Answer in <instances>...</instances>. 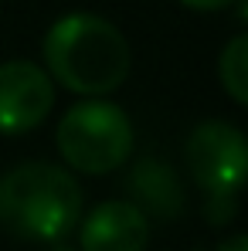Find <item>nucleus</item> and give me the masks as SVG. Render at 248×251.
<instances>
[{
  "label": "nucleus",
  "instance_id": "nucleus-1",
  "mask_svg": "<svg viewBox=\"0 0 248 251\" xmlns=\"http://www.w3.org/2000/svg\"><path fill=\"white\" fill-rule=\"evenodd\" d=\"M48 78L85 99H102L129 78V41L123 31L99 14H65L44 34Z\"/></svg>",
  "mask_w": 248,
  "mask_h": 251
},
{
  "label": "nucleus",
  "instance_id": "nucleus-2",
  "mask_svg": "<svg viewBox=\"0 0 248 251\" xmlns=\"http://www.w3.org/2000/svg\"><path fill=\"white\" fill-rule=\"evenodd\" d=\"M82 221V187L65 167L21 163L0 176V227L24 241H61Z\"/></svg>",
  "mask_w": 248,
  "mask_h": 251
},
{
  "label": "nucleus",
  "instance_id": "nucleus-3",
  "mask_svg": "<svg viewBox=\"0 0 248 251\" xmlns=\"http://www.w3.org/2000/svg\"><path fill=\"white\" fill-rule=\"evenodd\" d=\"M58 153L79 173L102 176L133 156V123L116 102L85 99L58 123Z\"/></svg>",
  "mask_w": 248,
  "mask_h": 251
},
{
  "label": "nucleus",
  "instance_id": "nucleus-4",
  "mask_svg": "<svg viewBox=\"0 0 248 251\" xmlns=\"http://www.w3.org/2000/svg\"><path fill=\"white\" fill-rule=\"evenodd\" d=\"M184 163L194 183L204 190V201H238V194L248 187V136L231 123L207 119L191 129L184 143Z\"/></svg>",
  "mask_w": 248,
  "mask_h": 251
},
{
  "label": "nucleus",
  "instance_id": "nucleus-5",
  "mask_svg": "<svg viewBox=\"0 0 248 251\" xmlns=\"http://www.w3.org/2000/svg\"><path fill=\"white\" fill-rule=\"evenodd\" d=\"M55 105V82L34 61H3L0 65V132L24 136L48 119Z\"/></svg>",
  "mask_w": 248,
  "mask_h": 251
},
{
  "label": "nucleus",
  "instance_id": "nucleus-6",
  "mask_svg": "<svg viewBox=\"0 0 248 251\" xmlns=\"http://www.w3.org/2000/svg\"><path fill=\"white\" fill-rule=\"evenodd\" d=\"M150 221L129 201H106L79 221V251H143Z\"/></svg>",
  "mask_w": 248,
  "mask_h": 251
},
{
  "label": "nucleus",
  "instance_id": "nucleus-7",
  "mask_svg": "<svg viewBox=\"0 0 248 251\" xmlns=\"http://www.w3.org/2000/svg\"><path fill=\"white\" fill-rule=\"evenodd\" d=\"M126 190H129V204L143 210V217H160V221H177L187 207V194L184 183L173 170L157 156H143L136 160L129 176H126Z\"/></svg>",
  "mask_w": 248,
  "mask_h": 251
},
{
  "label": "nucleus",
  "instance_id": "nucleus-8",
  "mask_svg": "<svg viewBox=\"0 0 248 251\" xmlns=\"http://www.w3.org/2000/svg\"><path fill=\"white\" fill-rule=\"evenodd\" d=\"M218 82L221 88L248 109V31L235 34L218 54Z\"/></svg>",
  "mask_w": 248,
  "mask_h": 251
},
{
  "label": "nucleus",
  "instance_id": "nucleus-9",
  "mask_svg": "<svg viewBox=\"0 0 248 251\" xmlns=\"http://www.w3.org/2000/svg\"><path fill=\"white\" fill-rule=\"evenodd\" d=\"M238 210V201H224V197H211L204 201V217L207 224H228Z\"/></svg>",
  "mask_w": 248,
  "mask_h": 251
},
{
  "label": "nucleus",
  "instance_id": "nucleus-10",
  "mask_svg": "<svg viewBox=\"0 0 248 251\" xmlns=\"http://www.w3.org/2000/svg\"><path fill=\"white\" fill-rule=\"evenodd\" d=\"M177 3L187 7V10H197V14H218V10L231 7L235 0H177Z\"/></svg>",
  "mask_w": 248,
  "mask_h": 251
},
{
  "label": "nucleus",
  "instance_id": "nucleus-11",
  "mask_svg": "<svg viewBox=\"0 0 248 251\" xmlns=\"http://www.w3.org/2000/svg\"><path fill=\"white\" fill-rule=\"evenodd\" d=\"M214 251H248V234H235V238L221 241Z\"/></svg>",
  "mask_w": 248,
  "mask_h": 251
},
{
  "label": "nucleus",
  "instance_id": "nucleus-12",
  "mask_svg": "<svg viewBox=\"0 0 248 251\" xmlns=\"http://www.w3.org/2000/svg\"><path fill=\"white\" fill-rule=\"evenodd\" d=\"M48 251H79V248H72V245H65V241H55V245H48Z\"/></svg>",
  "mask_w": 248,
  "mask_h": 251
}]
</instances>
